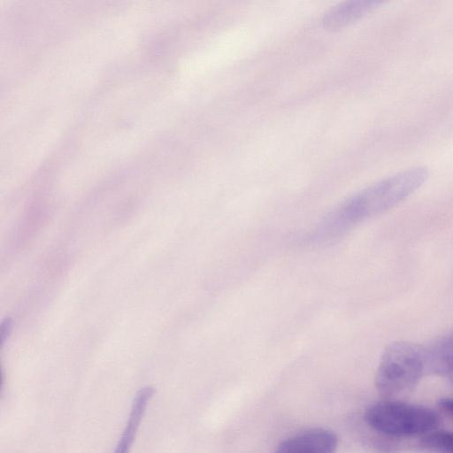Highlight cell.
Masks as SVG:
<instances>
[{
	"instance_id": "6da1fadb",
	"label": "cell",
	"mask_w": 453,
	"mask_h": 453,
	"mask_svg": "<svg viewBox=\"0 0 453 453\" xmlns=\"http://www.w3.org/2000/svg\"><path fill=\"white\" fill-rule=\"evenodd\" d=\"M429 178L425 166H412L388 176L353 195L334 209L315 232L318 241H328L386 211L418 189Z\"/></svg>"
},
{
	"instance_id": "7a4b0ae2",
	"label": "cell",
	"mask_w": 453,
	"mask_h": 453,
	"mask_svg": "<svg viewBox=\"0 0 453 453\" xmlns=\"http://www.w3.org/2000/svg\"><path fill=\"white\" fill-rule=\"evenodd\" d=\"M365 420L374 431L392 437L428 434L440 423L433 410L394 400L380 401L368 407Z\"/></svg>"
},
{
	"instance_id": "3957f363",
	"label": "cell",
	"mask_w": 453,
	"mask_h": 453,
	"mask_svg": "<svg viewBox=\"0 0 453 453\" xmlns=\"http://www.w3.org/2000/svg\"><path fill=\"white\" fill-rule=\"evenodd\" d=\"M426 372L423 348L406 342H394L384 350L375 376V386L383 396L410 390Z\"/></svg>"
},
{
	"instance_id": "277c9868",
	"label": "cell",
	"mask_w": 453,
	"mask_h": 453,
	"mask_svg": "<svg viewBox=\"0 0 453 453\" xmlns=\"http://www.w3.org/2000/svg\"><path fill=\"white\" fill-rule=\"evenodd\" d=\"M337 441L334 432L325 428H313L283 441L275 453H334Z\"/></svg>"
},
{
	"instance_id": "5b68a950",
	"label": "cell",
	"mask_w": 453,
	"mask_h": 453,
	"mask_svg": "<svg viewBox=\"0 0 453 453\" xmlns=\"http://www.w3.org/2000/svg\"><path fill=\"white\" fill-rule=\"evenodd\" d=\"M379 0H349L329 9L322 18V24L328 29L345 27L377 8Z\"/></svg>"
},
{
	"instance_id": "8992f818",
	"label": "cell",
	"mask_w": 453,
	"mask_h": 453,
	"mask_svg": "<svg viewBox=\"0 0 453 453\" xmlns=\"http://www.w3.org/2000/svg\"><path fill=\"white\" fill-rule=\"evenodd\" d=\"M426 371L445 375L453 373V329L423 348Z\"/></svg>"
},
{
	"instance_id": "52a82bcc",
	"label": "cell",
	"mask_w": 453,
	"mask_h": 453,
	"mask_svg": "<svg viewBox=\"0 0 453 453\" xmlns=\"http://www.w3.org/2000/svg\"><path fill=\"white\" fill-rule=\"evenodd\" d=\"M153 394L154 388L150 386L144 387L137 392L133 401L130 414L123 434L118 441L114 453H129L148 403Z\"/></svg>"
},
{
	"instance_id": "ba28073f",
	"label": "cell",
	"mask_w": 453,
	"mask_h": 453,
	"mask_svg": "<svg viewBox=\"0 0 453 453\" xmlns=\"http://www.w3.org/2000/svg\"><path fill=\"white\" fill-rule=\"evenodd\" d=\"M424 448L436 453H453V432H432L421 441Z\"/></svg>"
},
{
	"instance_id": "9c48e42d",
	"label": "cell",
	"mask_w": 453,
	"mask_h": 453,
	"mask_svg": "<svg viewBox=\"0 0 453 453\" xmlns=\"http://www.w3.org/2000/svg\"><path fill=\"white\" fill-rule=\"evenodd\" d=\"M12 329V321L11 319H4L0 326V341L4 343V341L9 337Z\"/></svg>"
},
{
	"instance_id": "30bf717a",
	"label": "cell",
	"mask_w": 453,
	"mask_h": 453,
	"mask_svg": "<svg viewBox=\"0 0 453 453\" xmlns=\"http://www.w3.org/2000/svg\"><path fill=\"white\" fill-rule=\"evenodd\" d=\"M440 407L453 417V398H442L439 402Z\"/></svg>"
}]
</instances>
